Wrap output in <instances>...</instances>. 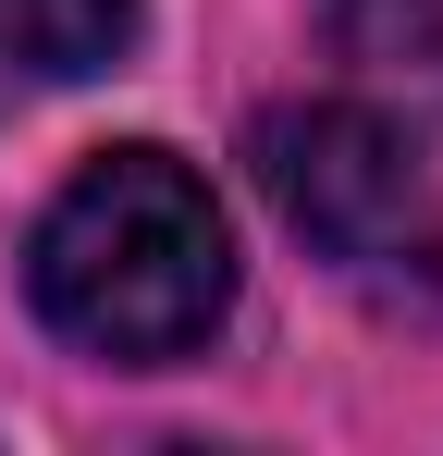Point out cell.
Returning a JSON list of instances; mask_svg holds the SVG:
<instances>
[{"instance_id":"cell-3","label":"cell","mask_w":443,"mask_h":456,"mask_svg":"<svg viewBox=\"0 0 443 456\" xmlns=\"http://www.w3.org/2000/svg\"><path fill=\"white\" fill-rule=\"evenodd\" d=\"M136 50V0H0V86H86Z\"/></svg>"},{"instance_id":"cell-1","label":"cell","mask_w":443,"mask_h":456,"mask_svg":"<svg viewBox=\"0 0 443 456\" xmlns=\"http://www.w3.org/2000/svg\"><path fill=\"white\" fill-rule=\"evenodd\" d=\"M25 297L62 346L111 370L197 358L234 321V223L210 173L173 149H99L25 234Z\"/></svg>"},{"instance_id":"cell-2","label":"cell","mask_w":443,"mask_h":456,"mask_svg":"<svg viewBox=\"0 0 443 456\" xmlns=\"http://www.w3.org/2000/svg\"><path fill=\"white\" fill-rule=\"evenodd\" d=\"M259 185H271V210H284L345 284H431L443 272V198L419 149L358 111V99H295V111H259Z\"/></svg>"}]
</instances>
